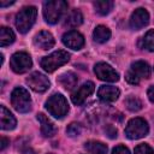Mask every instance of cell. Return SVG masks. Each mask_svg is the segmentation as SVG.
<instances>
[{
  "label": "cell",
  "mask_w": 154,
  "mask_h": 154,
  "mask_svg": "<svg viewBox=\"0 0 154 154\" xmlns=\"http://www.w3.org/2000/svg\"><path fill=\"white\" fill-rule=\"evenodd\" d=\"M67 10V2L64 0H51L43 4V17L49 24H55L60 20L65 11Z\"/></svg>",
  "instance_id": "1"
},
{
  "label": "cell",
  "mask_w": 154,
  "mask_h": 154,
  "mask_svg": "<svg viewBox=\"0 0 154 154\" xmlns=\"http://www.w3.org/2000/svg\"><path fill=\"white\" fill-rule=\"evenodd\" d=\"M37 16V10L34 6H25L23 7L16 16V26L19 32L25 34L28 32L31 26L34 25Z\"/></svg>",
  "instance_id": "2"
},
{
  "label": "cell",
  "mask_w": 154,
  "mask_h": 154,
  "mask_svg": "<svg viewBox=\"0 0 154 154\" xmlns=\"http://www.w3.org/2000/svg\"><path fill=\"white\" fill-rule=\"evenodd\" d=\"M46 108L51 113V116H53L54 118L61 119L69 112V103L61 94L57 93V94H53L46 101Z\"/></svg>",
  "instance_id": "3"
},
{
  "label": "cell",
  "mask_w": 154,
  "mask_h": 154,
  "mask_svg": "<svg viewBox=\"0 0 154 154\" xmlns=\"http://www.w3.org/2000/svg\"><path fill=\"white\" fill-rule=\"evenodd\" d=\"M150 76V67L147 63L138 60L131 64L130 69L125 75V79L130 84H138L142 79L149 78Z\"/></svg>",
  "instance_id": "4"
},
{
  "label": "cell",
  "mask_w": 154,
  "mask_h": 154,
  "mask_svg": "<svg viewBox=\"0 0 154 154\" xmlns=\"http://www.w3.org/2000/svg\"><path fill=\"white\" fill-rule=\"evenodd\" d=\"M70 60V54L66 51H55L52 54L42 58L41 67L46 72H53L58 67L65 65Z\"/></svg>",
  "instance_id": "5"
},
{
  "label": "cell",
  "mask_w": 154,
  "mask_h": 154,
  "mask_svg": "<svg viewBox=\"0 0 154 154\" xmlns=\"http://www.w3.org/2000/svg\"><path fill=\"white\" fill-rule=\"evenodd\" d=\"M11 103L13 108L19 113H26L31 109V99L26 89L18 87L14 88L11 94Z\"/></svg>",
  "instance_id": "6"
},
{
  "label": "cell",
  "mask_w": 154,
  "mask_h": 154,
  "mask_svg": "<svg viewBox=\"0 0 154 154\" xmlns=\"http://www.w3.org/2000/svg\"><path fill=\"white\" fill-rule=\"evenodd\" d=\"M149 131L148 124L142 118H134L131 119L126 128H125V135L130 140H138L144 137Z\"/></svg>",
  "instance_id": "7"
},
{
  "label": "cell",
  "mask_w": 154,
  "mask_h": 154,
  "mask_svg": "<svg viewBox=\"0 0 154 154\" xmlns=\"http://www.w3.org/2000/svg\"><path fill=\"white\" fill-rule=\"evenodd\" d=\"M10 65H11V69L16 73H24L31 67L32 61H31V58L28 53L17 52L11 57Z\"/></svg>",
  "instance_id": "8"
},
{
  "label": "cell",
  "mask_w": 154,
  "mask_h": 154,
  "mask_svg": "<svg viewBox=\"0 0 154 154\" xmlns=\"http://www.w3.org/2000/svg\"><path fill=\"white\" fill-rule=\"evenodd\" d=\"M26 83L36 93H43L46 91L49 85H51V82L48 79V77H46L43 73L41 72H32L28 78H26Z\"/></svg>",
  "instance_id": "9"
},
{
  "label": "cell",
  "mask_w": 154,
  "mask_h": 154,
  "mask_svg": "<svg viewBox=\"0 0 154 154\" xmlns=\"http://www.w3.org/2000/svg\"><path fill=\"white\" fill-rule=\"evenodd\" d=\"M94 72L101 81L117 82L119 79L118 72H116V70L112 66H109L108 64H106V63H97L95 65V67H94Z\"/></svg>",
  "instance_id": "10"
},
{
  "label": "cell",
  "mask_w": 154,
  "mask_h": 154,
  "mask_svg": "<svg viewBox=\"0 0 154 154\" xmlns=\"http://www.w3.org/2000/svg\"><path fill=\"white\" fill-rule=\"evenodd\" d=\"M94 90H95L94 83L90 82V81H89V82H85V83H83L79 88H77V89L72 93L71 100H72V102H73L75 105L79 106V105H82V103L85 101V99H87L89 95H91V94L94 93Z\"/></svg>",
  "instance_id": "11"
},
{
  "label": "cell",
  "mask_w": 154,
  "mask_h": 154,
  "mask_svg": "<svg viewBox=\"0 0 154 154\" xmlns=\"http://www.w3.org/2000/svg\"><path fill=\"white\" fill-rule=\"evenodd\" d=\"M63 42L66 47L78 51L84 46V37L81 32L76 30H70L63 35Z\"/></svg>",
  "instance_id": "12"
},
{
  "label": "cell",
  "mask_w": 154,
  "mask_h": 154,
  "mask_svg": "<svg viewBox=\"0 0 154 154\" xmlns=\"http://www.w3.org/2000/svg\"><path fill=\"white\" fill-rule=\"evenodd\" d=\"M148 22H149V13L147 12V10L142 7L135 10L130 17V26L135 30L144 28L148 24Z\"/></svg>",
  "instance_id": "13"
},
{
  "label": "cell",
  "mask_w": 154,
  "mask_h": 154,
  "mask_svg": "<svg viewBox=\"0 0 154 154\" xmlns=\"http://www.w3.org/2000/svg\"><path fill=\"white\" fill-rule=\"evenodd\" d=\"M119 89L113 85H101L97 90V96L103 102H113L119 97Z\"/></svg>",
  "instance_id": "14"
},
{
  "label": "cell",
  "mask_w": 154,
  "mask_h": 154,
  "mask_svg": "<svg viewBox=\"0 0 154 154\" xmlns=\"http://www.w3.org/2000/svg\"><path fill=\"white\" fill-rule=\"evenodd\" d=\"M54 37L49 31H40L34 37V43L41 49H49L54 46Z\"/></svg>",
  "instance_id": "15"
},
{
  "label": "cell",
  "mask_w": 154,
  "mask_h": 154,
  "mask_svg": "<svg viewBox=\"0 0 154 154\" xmlns=\"http://www.w3.org/2000/svg\"><path fill=\"white\" fill-rule=\"evenodd\" d=\"M0 124L2 130H12L16 128V124H17L13 114L5 106L0 107Z\"/></svg>",
  "instance_id": "16"
},
{
  "label": "cell",
  "mask_w": 154,
  "mask_h": 154,
  "mask_svg": "<svg viewBox=\"0 0 154 154\" xmlns=\"http://www.w3.org/2000/svg\"><path fill=\"white\" fill-rule=\"evenodd\" d=\"M37 120L41 124V132L45 137H52L55 135L57 132V128L54 126V124L48 119V117H46L43 113H38L37 114Z\"/></svg>",
  "instance_id": "17"
},
{
  "label": "cell",
  "mask_w": 154,
  "mask_h": 154,
  "mask_svg": "<svg viewBox=\"0 0 154 154\" xmlns=\"http://www.w3.org/2000/svg\"><path fill=\"white\" fill-rule=\"evenodd\" d=\"M82 22H83V16H82V13H81L78 10H72V11L70 12V14L66 17L64 25H65L66 28H71V29H72V28L79 26V25L82 24Z\"/></svg>",
  "instance_id": "18"
},
{
  "label": "cell",
  "mask_w": 154,
  "mask_h": 154,
  "mask_svg": "<svg viewBox=\"0 0 154 154\" xmlns=\"http://www.w3.org/2000/svg\"><path fill=\"white\" fill-rule=\"evenodd\" d=\"M93 37L99 43H105L111 37V30L105 25H97L93 32Z\"/></svg>",
  "instance_id": "19"
},
{
  "label": "cell",
  "mask_w": 154,
  "mask_h": 154,
  "mask_svg": "<svg viewBox=\"0 0 154 154\" xmlns=\"http://www.w3.org/2000/svg\"><path fill=\"white\" fill-rule=\"evenodd\" d=\"M58 82L65 88V89H72L77 84V76L73 72H65L59 76Z\"/></svg>",
  "instance_id": "20"
},
{
  "label": "cell",
  "mask_w": 154,
  "mask_h": 154,
  "mask_svg": "<svg viewBox=\"0 0 154 154\" xmlns=\"http://www.w3.org/2000/svg\"><path fill=\"white\" fill-rule=\"evenodd\" d=\"M84 148L93 154H106L107 146L100 141H88L84 144Z\"/></svg>",
  "instance_id": "21"
},
{
  "label": "cell",
  "mask_w": 154,
  "mask_h": 154,
  "mask_svg": "<svg viewBox=\"0 0 154 154\" xmlns=\"http://www.w3.org/2000/svg\"><path fill=\"white\" fill-rule=\"evenodd\" d=\"M93 5H94L95 11L101 16L108 14L111 10L113 8V1L111 0H97V1H94Z\"/></svg>",
  "instance_id": "22"
},
{
  "label": "cell",
  "mask_w": 154,
  "mask_h": 154,
  "mask_svg": "<svg viewBox=\"0 0 154 154\" xmlns=\"http://www.w3.org/2000/svg\"><path fill=\"white\" fill-rule=\"evenodd\" d=\"M14 41V34L10 28L1 26L0 28V45L2 47L11 45Z\"/></svg>",
  "instance_id": "23"
},
{
  "label": "cell",
  "mask_w": 154,
  "mask_h": 154,
  "mask_svg": "<svg viewBox=\"0 0 154 154\" xmlns=\"http://www.w3.org/2000/svg\"><path fill=\"white\" fill-rule=\"evenodd\" d=\"M124 103H125L126 108H128L129 111H131V112H137V111H140V109L142 108V102H141V100H140L138 97L134 96V95L128 96V97L125 99Z\"/></svg>",
  "instance_id": "24"
},
{
  "label": "cell",
  "mask_w": 154,
  "mask_h": 154,
  "mask_svg": "<svg viewBox=\"0 0 154 154\" xmlns=\"http://www.w3.org/2000/svg\"><path fill=\"white\" fill-rule=\"evenodd\" d=\"M141 46L149 52H154V30L147 31V34L141 40Z\"/></svg>",
  "instance_id": "25"
},
{
  "label": "cell",
  "mask_w": 154,
  "mask_h": 154,
  "mask_svg": "<svg viewBox=\"0 0 154 154\" xmlns=\"http://www.w3.org/2000/svg\"><path fill=\"white\" fill-rule=\"evenodd\" d=\"M81 131H82V128H81V125L77 124V123H71V124L66 128V134H67L70 137H76V136H78V135L81 134Z\"/></svg>",
  "instance_id": "26"
},
{
  "label": "cell",
  "mask_w": 154,
  "mask_h": 154,
  "mask_svg": "<svg viewBox=\"0 0 154 154\" xmlns=\"http://www.w3.org/2000/svg\"><path fill=\"white\" fill-rule=\"evenodd\" d=\"M135 154H154V150L146 143H141L135 148Z\"/></svg>",
  "instance_id": "27"
},
{
  "label": "cell",
  "mask_w": 154,
  "mask_h": 154,
  "mask_svg": "<svg viewBox=\"0 0 154 154\" xmlns=\"http://www.w3.org/2000/svg\"><path fill=\"white\" fill-rule=\"evenodd\" d=\"M105 132H106V135L109 137V138H116L117 137V129L116 128H113L112 125H107L106 128H105Z\"/></svg>",
  "instance_id": "28"
},
{
  "label": "cell",
  "mask_w": 154,
  "mask_h": 154,
  "mask_svg": "<svg viewBox=\"0 0 154 154\" xmlns=\"http://www.w3.org/2000/svg\"><path fill=\"white\" fill-rule=\"evenodd\" d=\"M112 154H130V152L125 146H117L112 150Z\"/></svg>",
  "instance_id": "29"
},
{
  "label": "cell",
  "mask_w": 154,
  "mask_h": 154,
  "mask_svg": "<svg viewBox=\"0 0 154 154\" xmlns=\"http://www.w3.org/2000/svg\"><path fill=\"white\" fill-rule=\"evenodd\" d=\"M148 97L152 102H154V85H150L148 89Z\"/></svg>",
  "instance_id": "30"
},
{
  "label": "cell",
  "mask_w": 154,
  "mask_h": 154,
  "mask_svg": "<svg viewBox=\"0 0 154 154\" xmlns=\"http://www.w3.org/2000/svg\"><path fill=\"white\" fill-rule=\"evenodd\" d=\"M7 144H8V140L2 136V137H1V149H5Z\"/></svg>",
  "instance_id": "31"
},
{
  "label": "cell",
  "mask_w": 154,
  "mask_h": 154,
  "mask_svg": "<svg viewBox=\"0 0 154 154\" xmlns=\"http://www.w3.org/2000/svg\"><path fill=\"white\" fill-rule=\"evenodd\" d=\"M24 154H35V153H34V152H32V150L29 148V149H26V150L24 152Z\"/></svg>",
  "instance_id": "32"
}]
</instances>
